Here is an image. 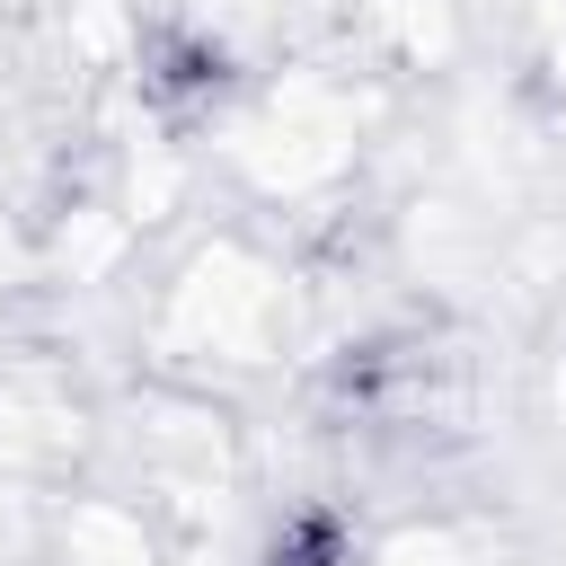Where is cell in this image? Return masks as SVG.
Instances as JSON below:
<instances>
[{
	"label": "cell",
	"mask_w": 566,
	"mask_h": 566,
	"mask_svg": "<svg viewBox=\"0 0 566 566\" xmlns=\"http://www.w3.org/2000/svg\"><path fill=\"white\" fill-rule=\"evenodd\" d=\"M265 566H345V522L336 513H292L265 548Z\"/></svg>",
	"instance_id": "obj_1"
}]
</instances>
